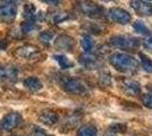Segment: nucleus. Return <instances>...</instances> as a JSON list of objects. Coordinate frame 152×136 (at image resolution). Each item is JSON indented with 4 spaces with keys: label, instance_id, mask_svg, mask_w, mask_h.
I'll list each match as a JSON object with an SVG mask.
<instances>
[{
    "label": "nucleus",
    "instance_id": "nucleus-1",
    "mask_svg": "<svg viewBox=\"0 0 152 136\" xmlns=\"http://www.w3.org/2000/svg\"><path fill=\"white\" fill-rule=\"evenodd\" d=\"M109 61L117 71H124V73L132 71L136 69L137 67V61L132 56L126 53H115L113 56H110Z\"/></svg>",
    "mask_w": 152,
    "mask_h": 136
},
{
    "label": "nucleus",
    "instance_id": "nucleus-2",
    "mask_svg": "<svg viewBox=\"0 0 152 136\" xmlns=\"http://www.w3.org/2000/svg\"><path fill=\"white\" fill-rule=\"evenodd\" d=\"M78 10L90 18L98 20L103 16V8L92 0H76Z\"/></svg>",
    "mask_w": 152,
    "mask_h": 136
},
{
    "label": "nucleus",
    "instance_id": "nucleus-3",
    "mask_svg": "<svg viewBox=\"0 0 152 136\" xmlns=\"http://www.w3.org/2000/svg\"><path fill=\"white\" fill-rule=\"evenodd\" d=\"M110 43L116 48L133 51L140 47V40L128 35H116L110 39Z\"/></svg>",
    "mask_w": 152,
    "mask_h": 136
},
{
    "label": "nucleus",
    "instance_id": "nucleus-4",
    "mask_svg": "<svg viewBox=\"0 0 152 136\" xmlns=\"http://www.w3.org/2000/svg\"><path fill=\"white\" fill-rule=\"evenodd\" d=\"M17 14V7L16 2H10V1H4V4L0 5V20L6 22V23H12Z\"/></svg>",
    "mask_w": 152,
    "mask_h": 136
},
{
    "label": "nucleus",
    "instance_id": "nucleus-5",
    "mask_svg": "<svg viewBox=\"0 0 152 136\" xmlns=\"http://www.w3.org/2000/svg\"><path fill=\"white\" fill-rule=\"evenodd\" d=\"M64 89L68 93L81 95L86 92V86L84 85L81 79L78 78H69L64 83Z\"/></svg>",
    "mask_w": 152,
    "mask_h": 136
},
{
    "label": "nucleus",
    "instance_id": "nucleus-6",
    "mask_svg": "<svg viewBox=\"0 0 152 136\" xmlns=\"http://www.w3.org/2000/svg\"><path fill=\"white\" fill-rule=\"evenodd\" d=\"M23 121V118L22 116L17 113V112H12V113H8L1 121V128L4 130H12L15 129L16 127H18L19 125Z\"/></svg>",
    "mask_w": 152,
    "mask_h": 136
},
{
    "label": "nucleus",
    "instance_id": "nucleus-7",
    "mask_svg": "<svg viewBox=\"0 0 152 136\" xmlns=\"http://www.w3.org/2000/svg\"><path fill=\"white\" fill-rule=\"evenodd\" d=\"M19 58L26 59V60H33L40 56V50L35 45H24L16 50L15 53Z\"/></svg>",
    "mask_w": 152,
    "mask_h": 136
},
{
    "label": "nucleus",
    "instance_id": "nucleus-8",
    "mask_svg": "<svg viewBox=\"0 0 152 136\" xmlns=\"http://www.w3.org/2000/svg\"><path fill=\"white\" fill-rule=\"evenodd\" d=\"M131 7L140 16H152V5L143 0H131Z\"/></svg>",
    "mask_w": 152,
    "mask_h": 136
},
{
    "label": "nucleus",
    "instance_id": "nucleus-9",
    "mask_svg": "<svg viewBox=\"0 0 152 136\" xmlns=\"http://www.w3.org/2000/svg\"><path fill=\"white\" fill-rule=\"evenodd\" d=\"M109 17L111 20L119 24H127L131 22V18H132L131 15L121 8H111L109 10Z\"/></svg>",
    "mask_w": 152,
    "mask_h": 136
},
{
    "label": "nucleus",
    "instance_id": "nucleus-10",
    "mask_svg": "<svg viewBox=\"0 0 152 136\" xmlns=\"http://www.w3.org/2000/svg\"><path fill=\"white\" fill-rule=\"evenodd\" d=\"M17 76H18V71L15 67H9V66L0 67V79L15 82L17 79Z\"/></svg>",
    "mask_w": 152,
    "mask_h": 136
},
{
    "label": "nucleus",
    "instance_id": "nucleus-11",
    "mask_svg": "<svg viewBox=\"0 0 152 136\" xmlns=\"http://www.w3.org/2000/svg\"><path fill=\"white\" fill-rule=\"evenodd\" d=\"M123 91L129 97H136V95H140L141 93V87L139 83L131 81V79H126L123 83Z\"/></svg>",
    "mask_w": 152,
    "mask_h": 136
},
{
    "label": "nucleus",
    "instance_id": "nucleus-12",
    "mask_svg": "<svg viewBox=\"0 0 152 136\" xmlns=\"http://www.w3.org/2000/svg\"><path fill=\"white\" fill-rule=\"evenodd\" d=\"M24 17L28 20L33 22H39V20H43V15L42 13H37V9L33 4H27L24 7Z\"/></svg>",
    "mask_w": 152,
    "mask_h": 136
},
{
    "label": "nucleus",
    "instance_id": "nucleus-13",
    "mask_svg": "<svg viewBox=\"0 0 152 136\" xmlns=\"http://www.w3.org/2000/svg\"><path fill=\"white\" fill-rule=\"evenodd\" d=\"M55 44L57 48L61 49V50H67V51H72L74 49V40L72 39L70 36H67V35H60L58 36Z\"/></svg>",
    "mask_w": 152,
    "mask_h": 136
},
{
    "label": "nucleus",
    "instance_id": "nucleus-14",
    "mask_svg": "<svg viewBox=\"0 0 152 136\" xmlns=\"http://www.w3.org/2000/svg\"><path fill=\"white\" fill-rule=\"evenodd\" d=\"M40 120L42 121L43 124L45 125H55V124L58 123V120H59V117L56 112H53V111H43L41 115H40Z\"/></svg>",
    "mask_w": 152,
    "mask_h": 136
},
{
    "label": "nucleus",
    "instance_id": "nucleus-15",
    "mask_svg": "<svg viewBox=\"0 0 152 136\" xmlns=\"http://www.w3.org/2000/svg\"><path fill=\"white\" fill-rule=\"evenodd\" d=\"M24 86L31 91H39L42 89V83L37 77H27L24 81Z\"/></svg>",
    "mask_w": 152,
    "mask_h": 136
},
{
    "label": "nucleus",
    "instance_id": "nucleus-16",
    "mask_svg": "<svg viewBox=\"0 0 152 136\" xmlns=\"http://www.w3.org/2000/svg\"><path fill=\"white\" fill-rule=\"evenodd\" d=\"M77 136H98V129L93 125H85L78 129Z\"/></svg>",
    "mask_w": 152,
    "mask_h": 136
},
{
    "label": "nucleus",
    "instance_id": "nucleus-17",
    "mask_svg": "<svg viewBox=\"0 0 152 136\" xmlns=\"http://www.w3.org/2000/svg\"><path fill=\"white\" fill-rule=\"evenodd\" d=\"M81 44H82L83 49L86 53H90L94 48V42H93L92 38L89 36V35H84L83 36L82 40H81Z\"/></svg>",
    "mask_w": 152,
    "mask_h": 136
},
{
    "label": "nucleus",
    "instance_id": "nucleus-18",
    "mask_svg": "<svg viewBox=\"0 0 152 136\" xmlns=\"http://www.w3.org/2000/svg\"><path fill=\"white\" fill-rule=\"evenodd\" d=\"M140 59H141V64L143 69L148 73H152V60L144 53H140Z\"/></svg>",
    "mask_w": 152,
    "mask_h": 136
},
{
    "label": "nucleus",
    "instance_id": "nucleus-19",
    "mask_svg": "<svg viewBox=\"0 0 152 136\" xmlns=\"http://www.w3.org/2000/svg\"><path fill=\"white\" fill-rule=\"evenodd\" d=\"M55 59L57 60V63L59 64V66H60L61 68H64V69L73 67V63H72V61H69V59H67L65 56H63V55L55 56Z\"/></svg>",
    "mask_w": 152,
    "mask_h": 136
},
{
    "label": "nucleus",
    "instance_id": "nucleus-20",
    "mask_svg": "<svg viewBox=\"0 0 152 136\" xmlns=\"http://www.w3.org/2000/svg\"><path fill=\"white\" fill-rule=\"evenodd\" d=\"M38 30V26L35 24V22L33 20H28L22 24V31L24 33H33L34 31Z\"/></svg>",
    "mask_w": 152,
    "mask_h": 136
},
{
    "label": "nucleus",
    "instance_id": "nucleus-21",
    "mask_svg": "<svg viewBox=\"0 0 152 136\" xmlns=\"http://www.w3.org/2000/svg\"><path fill=\"white\" fill-rule=\"evenodd\" d=\"M39 39L41 41V43H43V44H50L51 40L53 39V33L51 32V31H45V32H42L40 34Z\"/></svg>",
    "mask_w": 152,
    "mask_h": 136
},
{
    "label": "nucleus",
    "instance_id": "nucleus-22",
    "mask_svg": "<svg viewBox=\"0 0 152 136\" xmlns=\"http://www.w3.org/2000/svg\"><path fill=\"white\" fill-rule=\"evenodd\" d=\"M81 63H82L85 67H89V68H92V67H94V66L96 65V60H95V58L91 57V56H89V55L82 56V57H81Z\"/></svg>",
    "mask_w": 152,
    "mask_h": 136
},
{
    "label": "nucleus",
    "instance_id": "nucleus-23",
    "mask_svg": "<svg viewBox=\"0 0 152 136\" xmlns=\"http://www.w3.org/2000/svg\"><path fill=\"white\" fill-rule=\"evenodd\" d=\"M133 27L136 32L141 33V34H149V33H150L149 28L146 27L145 24H144L143 22H140V20L135 22V23L133 24Z\"/></svg>",
    "mask_w": 152,
    "mask_h": 136
},
{
    "label": "nucleus",
    "instance_id": "nucleus-24",
    "mask_svg": "<svg viewBox=\"0 0 152 136\" xmlns=\"http://www.w3.org/2000/svg\"><path fill=\"white\" fill-rule=\"evenodd\" d=\"M142 103L144 104L148 108H151L152 109V93L150 94H144L142 97Z\"/></svg>",
    "mask_w": 152,
    "mask_h": 136
},
{
    "label": "nucleus",
    "instance_id": "nucleus-25",
    "mask_svg": "<svg viewBox=\"0 0 152 136\" xmlns=\"http://www.w3.org/2000/svg\"><path fill=\"white\" fill-rule=\"evenodd\" d=\"M68 20V15L65 13H59L57 14L56 16H55V18H53V20H55V23H61V22H64V20Z\"/></svg>",
    "mask_w": 152,
    "mask_h": 136
},
{
    "label": "nucleus",
    "instance_id": "nucleus-26",
    "mask_svg": "<svg viewBox=\"0 0 152 136\" xmlns=\"http://www.w3.org/2000/svg\"><path fill=\"white\" fill-rule=\"evenodd\" d=\"M88 31L91 33H94V34H100V33L102 32V27L94 24V25L89 26V27H88Z\"/></svg>",
    "mask_w": 152,
    "mask_h": 136
},
{
    "label": "nucleus",
    "instance_id": "nucleus-27",
    "mask_svg": "<svg viewBox=\"0 0 152 136\" xmlns=\"http://www.w3.org/2000/svg\"><path fill=\"white\" fill-rule=\"evenodd\" d=\"M144 47L148 48V49H150V50H152V35L148 36V38L144 40Z\"/></svg>",
    "mask_w": 152,
    "mask_h": 136
},
{
    "label": "nucleus",
    "instance_id": "nucleus-28",
    "mask_svg": "<svg viewBox=\"0 0 152 136\" xmlns=\"http://www.w3.org/2000/svg\"><path fill=\"white\" fill-rule=\"evenodd\" d=\"M111 129H114V130H116V132H119V133H121V132H124V130L126 129V127H125V126H123V125L117 124V125L111 126Z\"/></svg>",
    "mask_w": 152,
    "mask_h": 136
},
{
    "label": "nucleus",
    "instance_id": "nucleus-29",
    "mask_svg": "<svg viewBox=\"0 0 152 136\" xmlns=\"http://www.w3.org/2000/svg\"><path fill=\"white\" fill-rule=\"evenodd\" d=\"M33 136H49L47 133H45L43 129H40V128H35V132H34V135Z\"/></svg>",
    "mask_w": 152,
    "mask_h": 136
},
{
    "label": "nucleus",
    "instance_id": "nucleus-30",
    "mask_svg": "<svg viewBox=\"0 0 152 136\" xmlns=\"http://www.w3.org/2000/svg\"><path fill=\"white\" fill-rule=\"evenodd\" d=\"M42 1L45 2V4H49V5H53V6H56V5L61 2V0H42Z\"/></svg>",
    "mask_w": 152,
    "mask_h": 136
},
{
    "label": "nucleus",
    "instance_id": "nucleus-31",
    "mask_svg": "<svg viewBox=\"0 0 152 136\" xmlns=\"http://www.w3.org/2000/svg\"><path fill=\"white\" fill-rule=\"evenodd\" d=\"M7 47H8L7 40H1V41H0V49H1V50H5Z\"/></svg>",
    "mask_w": 152,
    "mask_h": 136
},
{
    "label": "nucleus",
    "instance_id": "nucleus-32",
    "mask_svg": "<svg viewBox=\"0 0 152 136\" xmlns=\"http://www.w3.org/2000/svg\"><path fill=\"white\" fill-rule=\"evenodd\" d=\"M106 1H109V0H106Z\"/></svg>",
    "mask_w": 152,
    "mask_h": 136
}]
</instances>
